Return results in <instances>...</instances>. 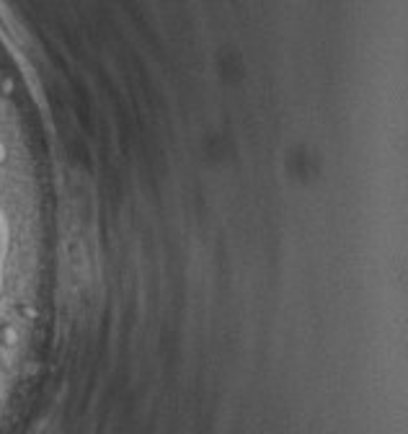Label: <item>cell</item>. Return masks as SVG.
<instances>
[{
    "label": "cell",
    "instance_id": "cell-1",
    "mask_svg": "<svg viewBox=\"0 0 408 434\" xmlns=\"http://www.w3.org/2000/svg\"><path fill=\"white\" fill-rule=\"evenodd\" d=\"M18 341V331L13 324H0V347H13Z\"/></svg>",
    "mask_w": 408,
    "mask_h": 434
},
{
    "label": "cell",
    "instance_id": "cell-2",
    "mask_svg": "<svg viewBox=\"0 0 408 434\" xmlns=\"http://www.w3.org/2000/svg\"><path fill=\"white\" fill-rule=\"evenodd\" d=\"M0 370H3V362H0Z\"/></svg>",
    "mask_w": 408,
    "mask_h": 434
}]
</instances>
